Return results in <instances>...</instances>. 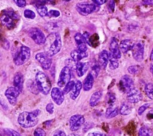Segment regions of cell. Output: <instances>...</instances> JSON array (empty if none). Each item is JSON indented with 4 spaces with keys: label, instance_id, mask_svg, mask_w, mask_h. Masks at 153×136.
<instances>
[{
    "label": "cell",
    "instance_id": "obj_34",
    "mask_svg": "<svg viewBox=\"0 0 153 136\" xmlns=\"http://www.w3.org/2000/svg\"><path fill=\"white\" fill-rule=\"evenodd\" d=\"M23 15L25 18L29 19H33L36 17L35 13L29 9H26L23 12Z\"/></svg>",
    "mask_w": 153,
    "mask_h": 136
},
{
    "label": "cell",
    "instance_id": "obj_53",
    "mask_svg": "<svg viewBox=\"0 0 153 136\" xmlns=\"http://www.w3.org/2000/svg\"><path fill=\"white\" fill-rule=\"evenodd\" d=\"M68 136H80V135H79L78 134H76V133H72V134H69Z\"/></svg>",
    "mask_w": 153,
    "mask_h": 136
},
{
    "label": "cell",
    "instance_id": "obj_26",
    "mask_svg": "<svg viewBox=\"0 0 153 136\" xmlns=\"http://www.w3.org/2000/svg\"><path fill=\"white\" fill-rule=\"evenodd\" d=\"M102 92L101 91H96L94 92L90 99V105L91 107H94L96 106L98 103L99 102L101 97H102Z\"/></svg>",
    "mask_w": 153,
    "mask_h": 136
},
{
    "label": "cell",
    "instance_id": "obj_12",
    "mask_svg": "<svg viewBox=\"0 0 153 136\" xmlns=\"http://www.w3.org/2000/svg\"><path fill=\"white\" fill-rule=\"evenodd\" d=\"M71 78V69L67 66H65L62 69L59 79L57 81V85L59 87H63L66 85V84L70 81Z\"/></svg>",
    "mask_w": 153,
    "mask_h": 136
},
{
    "label": "cell",
    "instance_id": "obj_42",
    "mask_svg": "<svg viewBox=\"0 0 153 136\" xmlns=\"http://www.w3.org/2000/svg\"><path fill=\"white\" fill-rule=\"evenodd\" d=\"M6 132L9 136H22L17 131L12 129H5Z\"/></svg>",
    "mask_w": 153,
    "mask_h": 136
},
{
    "label": "cell",
    "instance_id": "obj_17",
    "mask_svg": "<svg viewBox=\"0 0 153 136\" xmlns=\"http://www.w3.org/2000/svg\"><path fill=\"white\" fill-rule=\"evenodd\" d=\"M74 39L76 44L77 50L82 52H86L87 50V47L82 34L79 32L76 33L74 35Z\"/></svg>",
    "mask_w": 153,
    "mask_h": 136
},
{
    "label": "cell",
    "instance_id": "obj_18",
    "mask_svg": "<svg viewBox=\"0 0 153 136\" xmlns=\"http://www.w3.org/2000/svg\"><path fill=\"white\" fill-rule=\"evenodd\" d=\"M23 76L20 72H17L14 75L13 79V85L14 87H15L20 93L23 91Z\"/></svg>",
    "mask_w": 153,
    "mask_h": 136
},
{
    "label": "cell",
    "instance_id": "obj_39",
    "mask_svg": "<svg viewBox=\"0 0 153 136\" xmlns=\"http://www.w3.org/2000/svg\"><path fill=\"white\" fill-rule=\"evenodd\" d=\"M100 68V67L99 64H95L94 65H93L92 66V68H91V70H92V72H93L92 75L96 77L99 74Z\"/></svg>",
    "mask_w": 153,
    "mask_h": 136
},
{
    "label": "cell",
    "instance_id": "obj_54",
    "mask_svg": "<svg viewBox=\"0 0 153 136\" xmlns=\"http://www.w3.org/2000/svg\"><path fill=\"white\" fill-rule=\"evenodd\" d=\"M150 58H151V60H152V61H153V48H152V51H151V53Z\"/></svg>",
    "mask_w": 153,
    "mask_h": 136
},
{
    "label": "cell",
    "instance_id": "obj_50",
    "mask_svg": "<svg viewBox=\"0 0 153 136\" xmlns=\"http://www.w3.org/2000/svg\"><path fill=\"white\" fill-rule=\"evenodd\" d=\"M91 1L93 2L94 4L97 5L99 6L105 4L107 1V0H91Z\"/></svg>",
    "mask_w": 153,
    "mask_h": 136
},
{
    "label": "cell",
    "instance_id": "obj_43",
    "mask_svg": "<svg viewBox=\"0 0 153 136\" xmlns=\"http://www.w3.org/2000/svg\"><path fill=\"white\" fill-rule=\"evenodd\" d=\"M46 110L50 114H53L54 112V104L52 103H49L46 106Z\"/></svg>",
    "mask_w": 153,
    "mask_h": 136
},
{
    "label": "cell",
    "instance_id": "obj_13",
    "mask_svg": "<svg viewBox=\"0 0 153 136\" xmlns=\"http://www.w3.org/2000/svg\"><path fill=\"white\" fill-rule=\"evenodd\" d=\"M20 92L14 86L7 88L5 92V96L12 106H15L17 102V98Z\"/></svg>",
    "mask_w": 153,
    "mask_h": 136
},
{
    "label": "cell",
    "instance_id": "obj_27",
    "mask_svg": "<svg viewBox=\"0 0 153 136\" xmlns=\"http://www.w3.org/2000/svg\"><path fill=\"white\" fill-rule=\"evenodd\" d=\"M34 4H35V7L36 8V11L40 16L45 17L47 16L48 10L45 5L41 4L39 3H36V2H35Z\"/></svg>",
    "mask_w": 153,
    "mask_h": 136
},
{
    "label": "cell",
    "instance_id": "obj_47",
    "mask_svg": "<svg viewBox=\"0 0 153 136\" xmlns=\"http://www.w3.org/2000/svg\"><path fill=\"white\" fill-rule=\"evenodd\" d=\"M1 45L2 46V47L5 49V50H8L9 48H10V43L9 42L5 39H4L2 41H1Z\"/></svg>",
    "mask_w": 153,
    "mask_h": 136
},
{
    "label": "cell",
    "instance_id": "obj_3",
    "mask_svg": "<svg viewBox=\"0 0 153 136\" xmlns=\"http://www.w3.org/2000/svg\"><path fill=\"white\" fill-rule=\"evenodd\" d=\"M18 20H19V16L12 8H7L2 11L0 20L7 28L9 29L14 28Z\"/></svg>",
    "mask_w": 153,
    "mask_h": 136
},
{
    "label": "cell",
    "instance_id": "obj_29",
    "mask_svg": "<svg viewBox=\"0 0 153 136\" xmlns=\"http://www.w3.org/2000/svg\"><path fill=\"white\" fill-rule=\"evenodd\" d=\"M138 136H153V131L148 126H143L139 129Z\"/></svg>",
    "mask_w": 153,
    "mask_h": 136
},
{
    "label": "cell",
    "instance_id": "obj_31",
    "mask_svg": "<svg viewBox=\"0 0 153 136\" xmlns=\"http://www.w3.org/2000/svg\"><path fill=\"white\" fill-rule=\"evenodd\" d=\"M145 91L148 97L153 100V85L151 83L147 84L145 86Z\"/></svg>",
    "mask_w": 153,
    "mask_h": 136
},
{
    "label": "cell",
    "instance_id": "obj_40",
    "mask_svg": "<svg viewBox=\"0 0 153 136\" xmlns=\"http://www.w3.org/2000/svg\"><path fill=\"white\" fill-rule=\"evenodd\" d=\"M60 11L55 10H50L47 13V16L51 17H57L60 16Z\"/></svg>",
    "mask_w": 153,
    "mask_h": 136
},
{
    "label": "cell",
    "instance_id": "obj_35",
    "mask_svg": "<svg viewBox=\"0 0 153 136\" xmlns=\"http://www.w3.org/2000/svg\"><path fill=\"white\" fill-rule=\"evenodd\" d=\"M29 90L33 93V94H38L39 91L38 89L36 84H35L34 82H32L31 84H29Z\"/></svg>",
    "mask_w": 153,
    "mask_h": 136
},
{
    "label": "cell",
    "instance_id": "obj_21",
    "mask_svg": "<svg viewBox=\"0 0 153 136\" xmlns=\"http://www.w3.org/2000/svg\"><path fill=\"white\" fill-rule=\"evenodd\" d=\"M134 45V42L130 39H124L121 41L119 47L121 52L123 53H126L128 51L131 50L133 46Z\"/></svg>",
    "mask_w": 153,
    "mask_h": 136
},
{
    "label": "cell",
    "instance_id": "obj_52",
    "mask_svg": "<svg viewBox=\"0 0 153 136\" xmlns=\"http://www.w3.org/2000/svg\"><path fill=\"white\" fill-rule=\"evenodd\" d=\"M150 70H151V72L152 73V76H153V63H152L151 64V66H150Z\"/></svg>",
    "mask_w": 153,
    "mask_h": 136
},
{
    "label": "cell",
    "instance_id": "obj_44",
    "mask_svg": "<svg viewBox=\"0 0 153 136\" xmlns=\"http://www.w3.org/2000/svg\"><path fill=\"white\" fill-rule=\"evenodd\" d=\"M36 3H39L41 4H54V0H35V2Z\"/></svg>",
    "mask_w": 153,
    "mask_h": 136
},
{
    "label": "cell",
    "instance_id": "obj_25",
    "mask_svg": "<svg viewBox=\"0 0 153 136\" xmlns=\"http://www.w3.org/2000/svg\"><path fill=\"white\" fill-rule=\"evenodd\" d=\"M119 113H120L119 109L117 107L112 104V105H110V106L108 107V109H106L105 115L107 118L110 119V118L115 117L117 115H118Z\"/></svg>",
    "mask_w": 153,
    "mask_h": 136
},
{
    "label": "cell",
    "instance_id": "obj_48",
    "mask_svg": "<svg viewBox=\"0 0 153 136\" xmlns=\"http://www.w3.org/2000/svg\"><path fill=\"white\" fill-rule=\"evenodd\" d=\"M87 136H106L105 134L101 132H98V131H94V132H91L88 133Z\"/></svg>",
    "mask_w": 153,
    "mask_h": 136
},
{
    "label": "cell",
    "instance_id": "obj_24",
    "mask_svg": "<svg viewBox=\"0 0 153 136\" xmlns=\"http://www.w3.org/2000/svg\"><path fill=\"white\" fill-rule=\"evenodd\" d=\"M71 56L75 61H79L84 58L88 56V54L86 52H82L78 50H72L71 52Z\"/></svg>",
    "mask_w": 153,
    "mask_h": 136
},
{
    "label": "cell",
    "instance_id": "obj_23",
    "mask_svg": "<svg viewBox=\"0 0 153 136\" xmlns=\"http://www.w3.org/2000/svg\"><path fill=\"white\" fill-rule=\"evenodd\" d=\"M93 83H94V77L92 75V74L90 73L87 75V76H86V78L84 81L83 85H82L84 90L85 91L90 90L93 87Z\"/></svg>",
    "mask_w": 153,
    "mask_h": 136
},
{
    "label": "cell",
    "instance_id": "obj_38",
    "mask_svg": "<svg viewBox=\"0 0 153 136\" xmlns=\"http://www.w3.org/2000/svg\"><path fill=\"white\" fill-rule=\"evenodd\" d=\"M34 136H46V133L44 130L41 128H36L33 131Z\"/></svg>",
    "mask_w": 153,
    "mask_h": 136
},
{
    "label": "cell",
    "instance_id": "obj_46",
    "mask_svg": "<svg viewBox=\"0 0 153 136\" xmlns=\"http://www.w3.org/2000/svg\"><path fill=\"white\" fill-rule=\"evenodd\" d=\"M108 9L111 12H113L115 8V2L114 0H109L108 2Z\"/></svg>",
    "mask_w": 153,
    "mask_h": 136
},
{
    "label": "cell",
    "instance_id": "obj_6",
    "mask_svg": "<svg viewBox=\"0 0 153 136\" xmlns=\"http://www.w3.org/2000/svg\"><path fill=\"white\" fill-rule=\"evenodd\" d=\"M77 11L82 16H87L94 12L98 11L99 10V6L93 3L88 2H80L76 4Z\"/></svg>",
    "mask_w": 153,
    "mask_h": 136
},
{
    "label": "cell",
    "instance_id": "obj_30",
    "mask_svg": "<svg viewBox=\"0 0 153 136\" xmlns=\"http://www.w3.org/2000/svg\"><path fill=\"white\" fill-rule=\"evenodd\" d=\"M118 59L114 57L113 55H112L111 54H109V67L111 69L114 70L118 67L119 63H118Z\"/></svg>",
    "mask_w": 153,
    "mask_h": 136
},
{
    "label": "cell",
    "instance_id": "obj_33",
    "mask_svg": "<svg viewBox=\"0 0 153 136\" xmlns=\"http://www.w3.org/2000/svg\"><path fill=\"white\" fill-rule=\"evenodd\" d=\"M75 82L74 81H70L69 82H68L66 84V85L64 86V88L62 90L63 94H68L69 92H71V91L73 87L75 85Z\"/></svg>",
    "mask_w": 153,
    "mask_h": 136
},
{
    "label": "cell",
    "instance_id": "obj_10",
    "mask_svg": "<svg viewBox=\"0 0 153 136\" xmlns=\"http://www.w3.org/2000/svg\"><path fill=\"white\" fill-rule=\"evenodd\" d=\"M85 122V119L82 115H75L71 117L69 119V127L72 131L78 130Z\"/></svg>",
    "mask_w": 153,
    "mask_h": 136
},
{
    "label": "cell",
    "instance_id": "obj_36",
    "mask_svg": "<svg viewBox=\"0 0 153 136\" xmlns=\"http://www.w3.org/2000/svg\"><path fill=\"white\" fill-rule=\"evenodd\" d=\"M139 70V66H137V65L130 66L128 67V72L132 75H135V74L137 73Z\"/></svg>",
    "mask_w": 153,
    "mask_h": 136
},
{
    "label": "cell",
    "instance_id": "obj_16",
    "mask_svg": "<svg viewBox=\"0 0 153 136\" xmlns=\"http://www.w3.org/2000/svg\"><path fill=\"white\" fill-rule=\"evenodd\" d=\"M127 100L129 103H138L142 99V95L140 91L134 88L127 94Z\"/></svg>",
    "mask_w": 153,
    "mask_h": 136
},
{
    "label": "cell",
    "instance_id": "obj_7",
    "mask_svg": "<svg viewBox=\"0 0 153 136\" xmlns=\"http://www.w3.org/2000/svg\"><path fill=\"white\" fill-rule=\"evenodd\" d=\"M29 36L38 45H42L45 41V36L43 32L37 27H32L29 30Z\"/></svg>",
    "mask_w": 153,
    "mask_h": 136
},
{
    "label": "cell",
    "instance_id": "obj_51",
    "mask_svg": "<svg viewBox=\"0 0 153 136\" xmlns=\"http://www.w3.org/2000/svg\"><path fill=\"white\" fill-rule=\"evenodd\" d=\"M144 4L147 5H153V0H143Z\"/></svg>",
    "mask_w": 153,
    "mask_h": 136
},
{
    "label": "cell",
    "instance_id": "obj_5",
    "mask_svg": "<svg viewBox=\"0 0 153 136\" xmlns=\"http://www.w3.org/2000/svg\"><path fill=\"white\" fill-rule=\"evenodd\" d=\"M30 57V49L25 45H22L17 54L14 57L13 61L16 66H21L26 63Z\"/></svg>",
    "mask_w": 153,
    "mask_h": 136
},
{
    "label": "cell",
    "instance_id": "obj_37",
    "mask_svg": "<svg viewBox=\"0 0 153 136\" xmlns=\"http://www.w3.org/2000/svg\"><path fill=\"white\" fill-rule=\"evenodd\" d=\"M150 105H151L150 103H145L144 104H143L142 106H141L139 108V109H138V110H137V113H138V115H140V116L142 115L143 114V113L150 106Z\"/></svg>",
    "mask_w": 153,
    "mask_h": 136
},
{
    "label": "cell",
    "instance_id": "obj_1",
    "mask_svg": "<svg viewBox=\"0 0 153 136\" xmlns=\"http://www.w3.org/2000/svg\"><path fill=\"white\" fill-rule=\"evenodd\" d=\"M45 52L50 57L57 54L62 48L60 35L57 32L51 33L45 38L44 42Z\"/></svg>",
    "mask_w": 153,
    "mask_h": 136
},
{
    "label": "cell",
    "instance_id": "obj_8",
    "mask_svg": "<svg viewBox=\"0 0 153 136\" xmlns=\"http://www.w3.org/2000/svg\"><path fill=\"white\" fill-rule=\"evenodd\" d=\"M131 52L134 59L138 61H142L143 59L144 54V43L142 41H139L134 44L132 48Z\"/></svg>",
    "mask_w": 153,
    "mask_h": 136
},
{
    "label": "cell",
    "instance_id": "obj_55",
    "mask_svg": "<svg viewBox=\"0 0 153 136\" xmlns=\"http://www.w3.org/2000/svg\"><path fill=\"white\" fill-rule=\"evenodd\" d=\"M1 36V26H0V37Z\"/></svg>",
    "mask_w": 153,
    "mask_h": 136
},
{
    "label": "cell",
    "instance_id": "obj_57",
    "mask_svg": "<svg viewBox=\"0 0 153 136\" xmlns=\"http://www.w3.org/2000/svg\"><path fill=\"white\" fill-rule=\"evenodd\" d=\"M0 58H1V53H0Z\"/></svg>",
    "mask_w": 153,
    "mask_h": 136
},
{
    "label": "cell",
    "instance_id": "obj_15",
    "mask_svg": "<svg viewBox=\"0 0 153 136\" xmlns=\"http://www.w3.org/2000/svg\"><path fill=\"white\" fill-rule=\"evenodd\" d=\"M109 54L117 59H119L121 57V52L120 50L118 41L115 38H112L111 40L109 45Z\"/></svg>",
    "mask_w": 153,
    "mask_h": 136
},
{
    "label": "cell",
    "instance_id": "obj_56",
    "mask_svg": "<svg viewBox=\"0 0 153 136\" xmlns=\"http://www.w3.org/2000/svg\"><path fill=\"white\" fill-rule=\"evenodd\" d=\"M63 1H70L71 0H63Z\"/></svg>",
    "mask_w": 153,
    "mask_h": 136
},
{
    "label": "cell",
    "instance_id": "obj_19",
    "mask_svg": "<svg viewBox=\"0 0 153 136\" xmlns=\"http://www.w3.org/2000/svg\"><path fill=\"white\" fill-rule=\"evenodd\" d=\"M109 54L106 50L102 51L98 57V63L100 67L102 69H105L109 62Z\"/></svg>",
    "mask_w": 153,
    "mask_h": 136
},
{
    "label": "cell",
    "instance_id": "obj_22",
    "mask_svg": "<svg viewBox=\"0 0 153 136\" xmlns=\"http://www.w3.org/2000/svg\"><path fill=\"white\" fill-rule=\"evenodd\" d=\"M82 86V85L80 81H77L75 83V85L73 87L71 91V93H70V97L71 98V99L75 100L78 97L81 92Z\"/></svg>",
    "mask_w": 153,
    "mask_h": 136
},
{
    "label": "cell",
    "instance_id": "obj_45",
    "mask_svg": "<svg viewBox=\"0 0 153 136\" xmlns=\"http://www.w3.org/2000/svg\"><path fill=\"white\" fill-rule=\"evenodd\" d=\"M15 4L19 7H24L26 6V0H13Z\"/></svg>",
    "mask_w": 153,
    "mask_h": 136
},
{
    "label": "cell",
    "instance_id": "obj_49",
    "mask_svg": "<svg viewBox=\"0 0 153 136\" xmlns=\"http://www.w3.org/2000/svg\"><path fill=\"white\" fill-rule=\"evenodd\" d=\"M53 136H66L65 132L62 130H57L54 132Z\"/></svg>",
    "mask_w": 153,
    "mask_h": 136
},
{
    "label": "cell",
    "instance_id": "obj_11",
    "mask_svg": "<svg viewBox=\"0 0 153 136\" xmlns=\"http://www.w3.org/2000/svg\"><path fill=\"white\" fill-rule=\"evenodd\" d=\"M120 88L123 92L126 94L133 89L134 87L131 78L128 75H124L120 81Z\"/></svg>",
    "mask_w": 153,
    "mask_h": 136
},
{
    "label": "cell",
    "instance_id": "obj_32",
    "mask_svg": "<svg viewBox=\"0 0 153 136\" xmlns=\"http://www.w3.org/2000/svg\"><path fill=\"white\" fill-rule=\"evenodd\" d=\"M116 100V97L113 92H108L105 97V101L109 105H112Z\"/></svg>",
    "mask_w": 153,
    "mask_h": 136
},
{
    "label": "cell",
    "instance_id": "obj_9",
    "mask_svg": "<svg viewBox=\"0 0 153 136\" xmlns=\"http://www.w3.org/2000/svg\"><path fill=\"white\" fill-rule=\"evenodd\" d=\"M35 58L44 70H48L50 68L52 64L51 57L49 56L45 52L37 53L35 55Z\"/></svg>",
    "mask_w": 153,
    "mask_h": 136
},
{
    "label": "cell",
    "instance_id": "obj_4",
    "mask_svg": "<svg viewBox=\"0 0 153 136\" xmlns=\"http://www.w3.org/2000/svg\"><path fill=\"white\" fill-rule=\"evenodd\" d=\"M35 81L39 92L47 95L51 91V84L47 76L42 72H38L35 75Z\"/></svg>",
    "mask_w": 153,
    "mask_h": 136
},
{
    "label": "cell",
    "instance_id": "obj_20",
    "mask_svg": "<svg viewBox=\"0 0 153 136\" xmlns=\"http://www.w3.org/2000/svg\"><path fill=\"white\" fill-rule=\"evenodd\" d=\"M89 67L88 63L87 62H80V61H76L75 70L76 71V73L79 77H81L84 75V74L87 72Z\"/></svg>",
    "mask_w": 153,
    "mask_h": 136
},
{
    "label": "cell",
    "instance_id": "obj_2",
    "mask_svg": "<svg viewBox=\"0 0 153 136\" xmlns=\"http://www.w3.org/2000/svg\"><path fill=\"white\" fill-rule=\"evenodd\" d=\"M41 111L39 109L32 112H23L17 118L18 123L23 128H32L35 126L38 122V116Z\"/></svg>",
    "mask_w": 153,
    "mask_h": 136
},
{
    "label": "cell",
    "instance_id": "obj_28",
    "mask_svg": "<svg viewBox=\"0 0 153 136\" xmlns=\"http://www.w3.org/2000/svg\"><path fill=\"white\" fill-rule=\"evenodd\" d=\"M120 113L122 115H128L131 112V107L130 104L126 102H124L121 104L120 109H119Z\"/></svg>",
    "mask_w": 153,
    "mask_h": 136
},
{
    "label": "cell",
    "instance_id": "obj_14",
    "mask_svg": "<svg viewBox=\"0 0 153 136\" xmlns=\"http://www.w3.org/2000/svg\"><path fill=\"white\" fill-rule=\"evenodd\" d=\"M51 97L53 101L57 105H61L64 101V94L59 88L54 87L51 89Z\"/></svg>",
    "mask_w": 153,
    "mask_h": 136
},
{
    "label": "cell",
    "instance_id": "obj_41",
    "mask_svg": "<svg viewBox=\"0 0 153 136\" xmlns=\"http://www.w3.org/2000/svg\"><path fill=\"white\" fill-rule=\"evenodd\" d=\"M57 27H58V26L56 23H49L47 29L50 31H51L53 32H56V30H57ZM53 32H51V33H53Z\"/></svg>",
    "mask_w": 153,
    "mask_h": 136
}]
</instances>
